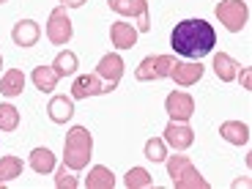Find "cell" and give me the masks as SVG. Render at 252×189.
Listing matches in <instances>:
<instances>
[{"label":"cell","mask_w":252,"mask_h":189,"mask_svg":"<svg viewBox=\"0 0 252 189\" xmlns=\"http://www.w3.org/2000/svg\"><path fill=\"white\" fill-rule=\"evenodd\" d=\"M217 44V33L206 19H184L173 28L170 33V47L173 52L189 58V61H200Z\"/></svg>","instance_id":"cell-1"},{"label":"cell","mask_w":252,"mask_h":189,"mask_svg":"<svg viewBox=\"0 0 252 189\" xmlns=\"http://www.w3.org/2000/svg\"><path fill=\"white\" fill-rule=\"evenodd\" d=\"M94 157V137L85 126H74L63 140V164L71 170H85Z\"/></svg>","instance_id":"cell-2"},{"label":"cell","mask_w":252,"mask_h":189,"mask_svg":"<svg viewBox=\"0 0 252 189\" xmlns=\"http://www.w3.org/2000/svg\"><path fill=\"white\" fill-rule=\"evenodd\" d=\"M167 162V176H170L176 189H208V181L197 173V167L192 164V159L184 157L181 151L176 157L164 159Z\"/></svg>","instance_id":"cell-3"},{"label":"cell","mask_w":252,"mask_h":189,"mask_svg":"<svg viewBox=\"0 0 252 189\" xmlns=\"http://www.w3.org/2000/svg\"><path fill=\"white\" fill-rule=\"evenodd\" d=\"M217 19L227 28L230 33H239L247 28V19H250V6L244 0H220L214 8Z\"/></svg>","instance_id":"cell-4"},{"label":"cell","mask_w":252,"mask_h":189,"mask_svg":"<svg viewBox=\"0 0 252 189\" xmlns=\"http://www.w3.org/2000/svg\"><path fill=\"white\" fill-rule=\"evenodd\" d=\"M176 58L173 55H148L140 61L137 71H134V77H137L140 82H151V80H164V77H170L173 66H176Z\"/></svg>","instance_id":"cell-5"},{"label":"cell","mask_w":252,"mask_h":189,"mask_svg":"<svg viewBox=\"0 0 252 189\" xmlns=\"http://www.w3.org/2000/svg\"><path fill=\"white\" fill-rule=\"evenodd\" d=\"M110 8L121 17H134L137 19V33H148L151 31V19H148V3L145 0H107Z\"/></svg>","instance_id":"cell-6"},{"label":"cell","mask_w":252,"mask_h":189,"mask_svg":"<svg viewBox=\"0 0 252 189\" xmlns=\"http://www.w3.org/2000/svg\"><path fill=\"white\" fill-rule=\"evenodd\" d=\"M71 33H74V28H71V19L66 14V8L63 6L52 8L50 22H47V38H50L52 44H69Z\"/></svg>","instance_id":"cell-7"},{"label":"cell","mask_w":252,"mask_h":189,"mask_svg":"<svg viewBox=\"0 0 252 189\" xmlns=\"http://www.w3.org/2000/svg\"><path fill=\"white\" fill-rule=\"evenodd\" d=\"M113 85H107V82L101 80L99 74H82L74 80V85H71V99H88V96H101V94H113Z\"/></svg>","instance_id":"cell-8"},{"label":"cell","mask_w":252,"mask_h":189,"mask_svg":"<svg viewBox=\"0 0 252 189\" xmlns=\"http://www.w3.org/2000/svg\"><path fill=\"white\" fill-rule=\"evenodd\" d=\"M164 110H167L170 121H189L192 113H195V101H192L189 94H184V91H173L164 99Z\"/></svg>","instance_id":"cell-9"},{"label":"cell","mask_w":252,"mask_h":189,"mask_svg":"<svg viewBox=\"0 0 252 189\" xmlns=\"http://www.w3.org/2000/svg\"><path fill=\"white\" fill-rule=\"evenodd\" d=\"M195 140V132L187 126V121H170L164 129V145H170L176 151H187Z\"/></svg>","instance_id":"cell-10"},{"label":"cell","mask_w":252,"mask_h":189,"mask_svg":"<svg viewBox=\"0 0 252 189\" xmlns=\"http://www.w3.org/2000/svg\"><path fill=\"white\" fill-rule=\"evenodd\" d=\"M96 74L101 77V80L107 82V85H118L121 77H124V61H121L118 52H110V55H104L99 61V66H96Z\"/></svg>","instance_id":"cell-11"},{"label":"cell","mask_w":252,"mask_h":189,"mask_svg":"<svg viewBox=\"0 0 252 189\" xmlns=\"http://www.w3.org/2000/svg\"><path fill=\"white\" fill-rule=\"evenodd\" d=\"M203 77V66L200 61H189V63H176L170 71V80L181 88H189V85H195L197 80Z\"/></svg>","instance_id":"cell-12"},{"label":"cell","mask_w":252,"mask_h":189,"mask_svg":"<svg viewBox=\"0 0 252 189\" xmlns=\"http://www.w3.org/2000/svg\"><path fill=\"white\" fill-rule=\"evenodd\" d=\"M110 38H113L115 50H132V47L137 44V28H134L132 22H113Z\"/></svg>","instance_id":"cell-13"},{"label":"cell","mask_w":252,"mask_h":189,"mask_svg":"<svg viewBox=\"0 0 252 189\" xmlns=\"http://www.w3.org/2000/svg\"><path fill=\"white\" fill-rule=\"evenodd\" d=\"M38 36H41V28H38L33 19H19L11 31V38H14L17 47H33L38 41Z\"/></svg>","instance_id":"cell-14"},{"label":"cell","mask_w":252,"mask_h":189,"mask_svg":"<svg viewBox=\"0 0 252 189\" xmlns=\"http://www.w3.org/2000/svg\"><path fill=\"white\" fill-rule=\"evenodd\" d=\"M47 115H50V121H55V124H66V121H71V115H74V101H71L69 96H52L50 104H47Z\"/></svg>","instance_id":"cell-15"},{"label":"cell","mask_w":252,"mask_h":189,"mask_svg":"<svg viewBox=\"0 0 252 189\" xmlns=\"http://www.w3.org/2000/svg\"><path fill=\"white\" fill-rule=\"evenodd\" d=\"M222 140H227L230 145H247L250 143V126L241 124V121H225L220 126Z\"/></svg>","instance_id":"cell-16"},{"label":"cell","mask_w":252,"mask_h":189,"mask_svg":"<svg viewBox=\"0 0 252 189\" xmlns=\"http://www.w3.org/2000/svg\"><path fill=\"white\" fill-rule=\"evenodd\" d=\"M22 88H25V74H22L19 69H8L6 74H3V80H0V94L8 96V99L19 96Z\"/></svg>","instance_id":"cell-17"},{"label":"cell","mask_w":252,"mask_h":189,"mask_svg":"<svg viewBox=\"0 0 252 189\" xmlns=\"http://www.w3.org/2000/svg\"><path fill=\"white\" fill-rule=\"evenodd\" d=\"M31 77H33V85H36L41 94H52V91H55V85H58V80H61V77L55 74V69H52V66H36Z\"/></svg>","instance_id":"cell-18"},{"label":"cell","mask_w":252,"mask_h":189,"mask_svg":"<svg viewBox=\"0 0 252 189\" xmlns=\"http://www.w3.org/2000/svg\"><path fill=\"white\" fill-rule=\"evenodd\" d=\"M85 187H88V189H113L115 187L113 170L104 167V164H96L94 170L88 173V178H85Z\"/></svg>","instance_id":"cell-19"},{"label":"cell","mask_w":252,"mask_h":189,"mask_svg":"<svg viewBox=\"0 0 252 189\" xmlns=\"http://www.w3.org/2000/svg\"><path fill=\"white\" fill-rule=\"evenodd\" d=\"M239 69L241 66L230 55H225V52L214 55V71H217V77H220L222 82H233L236 77H239Z\"/></svg>","instance_id":"cell-20"},{"label":"cell","mask_w":252,"mask_h":189,"mask_svg":"<svg viewBox=\"0 0 252 189\" xmlns=\"http://www.w3.org/2000/svg\"><path fill=\"white\" fill-rule=\"evenodd\" d=\"M28 164H31V170H36V173H52L55 170V154H52L50 148H33Z\"/></svg>","instance_id":"cell-21"},{"label":"cell","mask_w":252,"mask_h":189,"mask_svg":"<svg viewBox=\"0 0 252 189\" xmlns=\"http://www.w3.org/2000/svg\"><path fill=\"white\" fill-rule=\"evenodd\" d=\"M22 159L19 157H3L0 159V184H8L14 181L17 176H22Z\"/></svg>","instance_id":"cell-22"},{"label":"cell","mask_w":252,"mask_h":189,"mask_svg":"<svg viewBox=\"0 0 252 189\" xmlns=\"http://www.w3.org/2000/svg\"><path fill=\"white\" fill-rule=\"evenodd\" d=\"M52 69H55V74H58V77H69V74H74V71H77V55H74L71 50L58 52V58L52 61Z\"/></svg>","instance_id":"cell-23"},{"label":"cell","mask_w":252,"mask_h":189,"mask_svg":"<svg viewBox=\"0 0 252 189\" xmlns=\"http://www.w3.org/2000/svg\"><path fill=\"white\" fill-rule=\"evenodd\" d=\"M126 187L129 189H148L154 184V178L148 176V170H143V167H132V170L126 173Z\"/></svg>","instance_id":"cell-24"},{"label":"cell","mask_w":252,"mask_h":189,"mask_svg":"<svg viewBox=\"0 0 252 189\" xmlns=\"http://www.w3.org/2000/svg\"><path fill=\"white\" fill-rule=\"evenodd\" d=\"M19 126V110L14 104H0V132H14Z\"/></svg>","instance_id":"cell-25"},{"label":"cell","mask_w":252,"mask_h":189,"mask_svg":"<svg viewBox=\"0 0 252 189\" xmlns=\"http://www.w3.org/2000/svg\"><path fill=\"white\" fill-rule=\"evenodd\" d=\"M145 157L151 159V162H164L167 159V151H164V140L159 137H151L145 143Z\"/></svg>","instance_id":"cell-26"},{"label":"cell","mask_w":252,"mask_h":189,"mask_svg":"<svg viewBox=\"0 0 252 189\" xmlns=\"http://www.w3.org/2000/svg\"><path fill=\"white\" fill-rule=\"evenodd\" d=\"M77 184H80V181L71 176V167H66V164H63V167H58V176H55V187L58 189H74Z\"/></svg>","instance_id":"cell-27"},{"label":"cell","mask_w":252,"mask_h":189,"mask_svg":"<svg viewBox=\"0 0 252 189\" xmlns=\"http://www.w3.org/2000/svg\"><path fill=\"white\" fill-rule=\"evenodd\" d=\"M241 71V85H244L247 91H252V74H250V69H239Z\"/></svg>","instance_id":"cell-28"},{"label":"cell","mask_w":252,"mask_h":189,"mask_svg":"<svg viewBox=\"0 0 252 189\" xmlns=\"http://www.w3.org/2000/svg\"><path fill=\"white\" fill-rule=\"evenodd\" d=\"M61 6L63 8H80V6H85V0H61Z\"/></svg>","instance_id":"cell-29"},{"label":"cell","mask_w":252,"mask_h":189,"mask_svg":"<svg viewBox=\"0 0 252 189\" xmlns=\"http://www.w3.org/2000/svg\"><path fill=\"white\" fill-rule=\"evenodd\" d=\"M233 187H250V178H239V181H233Z\"/></svg>","instance_id":"cell-30"},{"label":"cell","mask_w":252,"mask_h":189,"mask_svg":"<svg viewBox=\"0 0 252 189\" xmlns=\"http://www.w3.org/2000/svg\"><path fill=\"white\" fill-rule=\"evenodd\" d=\"M0 66H3V58H0Z\"/></svg>","instance_id":"cell-31"},{"label":"cell","mask_w":252,"mask_h":189,"mask_svg":"<svg viewBox=\"0 0 252 189\" xmlns=\"http://www.w3.org/2000/svg\"><path fill=\"white\" fill-rule=\"evenodd\" d=\"M0 3H6V0H0Z\"/></svg>","instance_id":"cell-32"}]
</instances>
